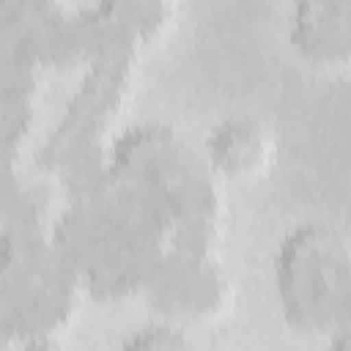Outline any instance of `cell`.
Segmentation results:
<instances>
[{
	"label": "cell",
	"mask_w": 351,
	"mask_h": 351,
	"mask_svg": "<svg viewBox=\"0 0 351 351\" xmlns=\"http://www.w3.org/2000/svg\"><path fill=\"white\" fill-rule=\"evenodd\" d=\"M49 239L82 299L110 304L140 299L170 250L165 225L112 173L66 192Z\"/></svg>",
	"instance_id": "obj_1"
},
{
	"label": "cell",
	"mask_w": 351,
	"mask_h": 351,
	"mask_svg": "<svg viewBox=\"0 0 351 351\" xmlns=\"http://www.w3.org/2000/svg\"><path fill=\"white\" fill-rule=\"evenodd\" d=\"M110 173L165 225L170 247L219 250L225 184L178 129L156 121L121 129Z\"/></svg>",
	"instance_id": "obj_2"
},
{
	"label": "cell",
	"mask_w": 351,
	"mask_h": 351,
	"mask_svg": "<svg viewBox=\"0 0 351 351\" xmlns=\"http://www.w3.org/2000/svg\"><path fill=\"white\" fill-rule=\"evenodd\" d=\"M85 16L93 36V52L80 66L82 77L74 93L36 151L38 173L58 181L63 195L110 173V148L134 96L143 60L140 49L107 33L90 11H85Z\"/></svg>",
	"instance_id": "obj_3"
},
{
	"label": "cell",
	"mask_w": 351,
	"mask_h": 351,
	"mask_svg": "<svg viewBox=\"0 0 351 351\" xmlns=\"http://www.w3.org/2000/svg\"><path fill=\"white\" fill-rule=\"evenodd\" d=\"M49 200L36 184L0 228V348H52L82 299L49 239Z\"/></svg>",
	"instance_id": "obj_4"
},
{
	"label": "cell",
	"mask_w": 351,
	"mask_h": 351,
	"mask_svg": "<svg viewBox=\"0 0 351 351\" xmlns=\"http://www.w3.org/2000/svg\"><path fill=\"white\" fill-rule=\"evenodd\" d=\"M88 60L82 11L30 0H0V143L22 151L33 132L49 71Z\"/></svg>",
	"instance_id": "obj_5"
},
{
	"label": "cell",
	"mask_w": 351,
	"mask_h": 351,
	"mask_svg": "<svg viewBox=\"0 0 351 351\" xmlns=\"http://www.w3.org/2000/svg\"><path fill=\"white\" fill-rule=\"evenodd\" d=\"M274 293L285 326L329 346L351 335V244L329 222H302L274 250Z\"/></svg>",
	"instance_id": "obj_6"
},
{
	"label": "cell",
	"mask_w": 351,
	"mask_h": 351,
	"mask_svg": "<svg viewBox=\"0 0 351 351\" xmlns=\"http://www.w3.org/2000/svg\"><path fill=\"white\" fill-rule=\"evenodd\" d=\"M233 277L219 250H176L170 247L140 299L154 318H165L184 329L219 324L233 307Z\"/></svg>",
	"instance_id": "obj_7"
},
{
	"label": "cell",
	"mask_w": 351,
	"mask_h": 351,
	"mask_svg": "<svg viewBox=\"0 0 351 351\" xmlns=\"http://www.w3.org/2000/svg\"><path fill=\"white\" fill-rule=\"evenodd\" d=\"M288 3V41L296 58L321 71H346L351 63V0Z\"/></svg>",
	"instance_id": "obj_8"
},
{
	"label": "cell",
	"mask_w": 351,
	"mask_h": 351,
	"mask_svg": "<svg viewBox=\"0 0 351 351\" xmlns=\"http://www.w3.org/2000/svg\"><path fill=\"white\" fill-rule=\"evenodd\" d=\"M274 132L255 115H230L219 121L203 145V156L222 184H252L274 162Z\"/></svg>",
	"instance_id": "obj_9"
},
{
	"label": "cell",
	"mask_w": 351,
	"mask_h": 351,
	"mask_svg": "<svg viewBox=\"0 0 351 351\" xmlns=\"http://www.w3.org/2000/svg\"><path fill=\"white\" fill-rule=\"evenodd\" d=\"M178 3L181 0H96V5L88 11L107 33L145 55V49L170 33Z\"/></svg>",
	"instance_id": "obj_10"
},
{
	"label": "cell",
	"mask_w": 351,
	"mask_h": 351,
	"mask_svg": "<svg viewBox=\"0 0 351 351\" xmlns=\"http://www.w3.org/2000/svg\"><path fill=\"white\" fill-rule=\"evenodd\" d=\"M22 151H14L0 143V228H5L27 203L36 184L22 178L19 170Z\"/></svg>",
	"instance_id": "obj_11"
},
{
	"label": "cell",
	"mask_w": 351,
	"mask_h": 351,
	"mask_svg": "<svg viewBox=\"0 0 351 351\" xmlns=\"http://www.w3.org/2000/svg\"><path fill=\"white\" fill-rule=\"evenodd\" d=\"M192 346H195L192 332L165 318H151L123 340V348H134V351H181Z\"/></svg>",
	"instance_id": "obj_12"
},
{
	"label": "cell",
	"mask_w": 351,
	"mask_h": 351,
	"mask_svg": "<svg viewBox=\"0 0 351 351\" xmlns=\"http://www.w3.org/2000/svg\"><path fill=\"white\" fill-rule=\"evenodd\" d=\"M30 3H44V5H63V0H30Z\"/></svg>",
	"instance_id": "obj_13"
}]
</instances>
